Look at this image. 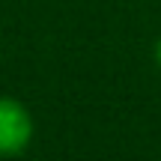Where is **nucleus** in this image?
Returning a JSON list of instances; mask_svg holds the SVG:
<instances>
[{
	"instance_id": "f257e3e1",
	"label": "nucleus",
	"mask_w": 161,
	"mask_h": 161,
	"mask_svg": "<svg viewBox=\"0 0 161 161\" xmlns=\"http://www.w3.org/2000/svg\"><path fill=\"white\" fill-rule=\"evenodd\" d=\"M36 122L30 108L15 96H0V158H18L33 143Z\"/></svg>"
},
{
	"instance_id": "f03ea898",
	"label": "nucleus",
	"mask_w": 161,
	"mask_h": 161,
	"mask_svg": "<svg viewBox=\"0 0 161 161\" xmlns=\"http://www.w3.org/2000/svg\"><path fill=\"white\" fill-rule=\"evenodd\" d=\"M155 63L161 66V39H158V45H155Z\"/></svg>"
}]
</instances>
